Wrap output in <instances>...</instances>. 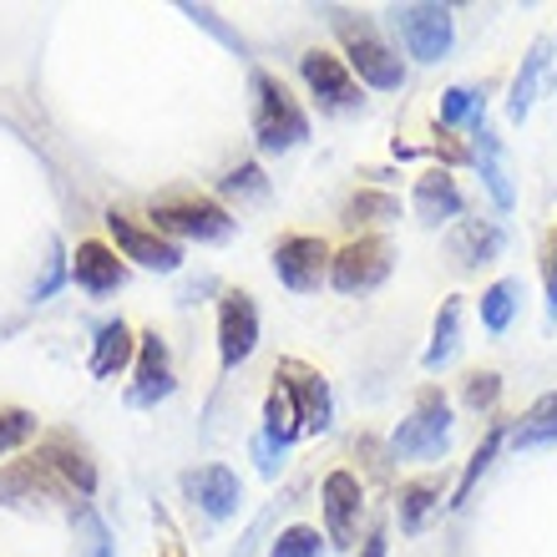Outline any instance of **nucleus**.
Returning a JSON list of instances; mask_svg holds the SVG:
<instances>
[{
  "label": "nucleus",
  "instance_id": "f3484780",
  "mask_svg": "<svg viewBox=\"0 0 557 557\" xmlns=\"http://www.w3.org/2000/svg\"><path fill=\"white\" fill-rule=\"evenodd\" d=\"M36 456H41V461H51V471H57L61 482L72 486L82 502H87L91 492H97V482H102V476H97L91 451L72 436V431H46V436L36 441Z\"/></svg>",
  "mask_w": 557,
  "mask_h": 557
},
{
  "label": "nucleus",
  "instance_id": "58836bf2",
  "mask_svg": "<svg viewBox=\"0 0 557 557\" xmlns=\"http://www.w3.org/2000/svg\"><path fill=\"white\" fill-rule=\"evenodd\" d=\"M284 451H289V446H278V441H269V436L253 441V456H259V471H264V476H278V467H284Z\"/></svg>",
  "mask_w": 557,
  "mask_h": 557
},
{
  "label": "nucleus",
  "instance_id": "20e7f679",
  "mask_svg": "<svg viewBox=\"0 0 557 557\" xmlns=\"http://www.w3.org/2000/svg\"><path fill=\"white\" fill-rule=\"evenodd\" d=\"M446 446H451V400L441 396V385H425L411 416L391 436V456L396 461H436V456H446Z\"/></svg>",
  "mask_w": 557,
  "mask_h": 557
},
{
  "label": "nucleus",
  "instance_id": "f8f14e48",
  "mask_svg": "<svg viewBox=\"0 0 557 557\" xmlns=\"http://www.w3.org/2000/svg\"><path fill=\"white\" fill-rule=\"evenodd\" d=\"M320 507H324V543H335L339 553L355 547L360 517H366V486L355 471H330L320 482Z\"/></svg>",
  "mask_w": 557,
  "mask_h": 557
},
{
  "label": "nucleus",
  "instance_id": "c85d7f7f",
  "mask_svg": "<svg viewBox=\"0 0 557 557\" xmlns=\"http://www.w3.org/2000/svg\"><path fill=\"white\" fill-rule=\"evenodd\" d=\"M259 436L278 441V446H294V441L305 436V425H299V411H294V400L284 385H269V396H264V431Z\"/></svg>",
  "mask_w": 557,
  "mask_h": 557
},
{
  "label": "nucleus",
  "instance_id": "0eeeda50",
  "mask_svg": "<svg viewBox=\"0 0 557 557\" xmlns=\"http://www.w3.org/2000/svg\"><path fill=\"white\" fill-rule=\"evenodd\" d=\"M36 502H57V507L72 512L82 497L51 471V461L26 451V456H15V461L0 467V507H36Z\"/></svg>",
  "mask_w": 557,
  "mask_h": 557
},
{
  "label": "nucleus",
  "instance_id": "473e14b6",
  "mask_svg": "<svg viewBox=\"0 0 557 557\" xmlns=\"http://www.w3.org/2000/svg\"><path fill=\"white\" fill-rule=\"evenodd\" d=\"M219 193L223 198H269V177L259 162H238L219 177Z\"/></svg>",
  "mask_w": 557,
  "mask_h": 557
},
{
  "label": "nucleus",
  "instance_id": "4c0bfd02",
  "mask_svg": "<svg viewBox=\"0 0 557 557\" xmlns=\"http://www.w3.org/2000/svg\"><path fill=\"white\" fill-rule=\"evenodd\" d=\"M61 278H66V253H61V244L51 238V259H46V274H41V284L30 289V299H51Z\"/></svg>",
  "mask_w": 557,
  "mask_h": 557
},
{
  "label": "nucleus",
  "instance_id": "7c9ffc66",
  "mask_svg": "<svg viewBox=\"0 0 557 557\" xmlns=\"http://www.w3.org/2000/svg\"><path fill=\"white\" fill-rule=\"evenodd\" d=\"M486 122V102H482V91H471V87H446L441 91V127H482Z\"/></svg>",
  "mask_w": 557,
  "mask_h": 557
},
{
  "label": "nucleus",
  "instance_id": "5701e85b",
  "mask_svg": "<svg viewBox=\"0 0 557 557\" xmlns=\"http://www.w3.org/2000/svg\"><path fill=\"white\" fill-rule=\"evenodd\" d=\"M461 294H446L436 309V324H431V345H425L421 366L436 375V370H446L456 360V350H461Z\"/></svg>",
  "mask_w": 557,
  "mask_h": 557
},
{
  "label": "nucleus",
  "instance_id": "c756f323",
  "mask_svg": "<svg viewBox=\"0 0 557 557\" xmlns=\"http://www.w3.org/2000/svg\"><path fill=\"white\" fill-rule=\"evenodd\" d=\"M391 219H400V198L396 193H381V188L350 193V203L339 213V223H350V228H360V223H391Z\"/></svg>",
  "mask_w": 557,
  "mask_h": 557
},
{
  "label": "nucleus",
  "instance_id": "4468645a",
  "mask_svg": "<svg viewBox=\"0 0 557 557\" xmlns=\"http://www.w3.org/2000/svg\"><path fill=\"white\" fill-rule=\"evenodd\" d=\"M259 350V305L249 289H228L219 299V366L238 370Z\"/></svg>",
  "mask_w": 557,
  "mask_h": 557
},
{
  "label": "nucleus",
  "instance_id": "a211bd4d",
  "mask_svg": "<svg viewBox=\"0 0 557 557\" xmlns=\"http://www.w3.org/2000/svg\"><path fill=\"white\" fill-rule=\"evenodd\" d=\"M411 208H416V219L436 228V223L461 219V208H467V198H461V188H456V177L446 173V168H436V173L416 177V188H411Z\"/></svg>",
  "mask_w": 557,
  "mask_h": 557
},
{
  "label": "nucleus",
  "instance_id": "f03ea898",
  "mask_svg": "<svg viewBox=\"0 0 557 557\" xmlns=\"http://www.w3.org/2000/svg\"><path fill=\"white\" fill-rule=\"evenodd\" d=\"M147 219L158 228L162 238H193V244H223V238H234L238 219L219 198H208V193H162L152 198L147 208Z\"/></svg>",
  "mask_w": 557,
  "mask_h": 557
},
{
  "label": "nucleus",
  "instance_id": "ddd939ff",
  "mask_svg": "<svg viewBox=\"0 0 557 557\" xmlns=\"http://www.w3.org/2000/svg\"><path fill=\"white\" fill-rule=\"evenodd\" d=\"M330 244L314 234H289V238H278L274 244V274L284 289L294 294H314L330 278Z\"/></svg>",
  "mask_w": 557,
  "mask_h": 557
},
{
  "label": "nucleus",
  "instance_id": "1a4fd4ad",
  "mask_svg": "<svg viewBox=\"0 0 557 557\" xmlns=\"http://www.w3.org/2000/svg\"><path fill=\"white\" fill-rule=\"evenodd\" d=\"M274 381L289 391L294 411H299V425H305V436H320L335 425V396H330V381H324L320 370L309 366V360H278Z\"/></svg>",
  "mask_w": 557,
  "mask_h": 557
},
{
  "label": "nucleus",
  "instance_id": "bb28decb",
  "mask_svg": "<svg viewBox=\"0 0 557 557\" xmlns=\"http://www.w3.org/2000/svg\"><path fill=\"white\" fill-rule=\"evenodd\" d=\"M517 294H522L517 278H497V284H486L482 289V330L486 335H507V330H512L517 305H522Z\"/></svg>",
  "mask_w": 557,
  "mask_h": 557
},
{
  "label": "nucleus",
  "instance_id": "a19ab883",
  "mask_svg": "<svg viewBox=\"0 0 557 557\" xmlns=\"http://www.w3.org/2000/svg\"><path fill=\"white\" fill-rule=\"evenodd\" d=\"M162 557H183V553H177V543H168V553H162Z\"/></svg>",
  "mask_w": 557,
  "mask_h": 557
},
{
  "label": "nucleus",
  "instance_id": "412c9836",
  "mask_svg": "<svg viewBox=\"0 0 557 557\" xmlns=\"http://www.w3.org/2000/svg\"><path fill=\"white\" fill-rule=\"evenodd\" d=\"M507 249V234H502V223L492 219H461L451 234V253L461 269H476V264H492L497 253Z\"/></svg>",
  "mask_w": 557,
  "mask_h": 557
},
{
  "label": "nucleus",
  "instance_id": "cd10ccee",
  "mask_svg": "<svg viewBox=\"0 0 557 557\" xmlns=\"http://www.w3.org/2000/svg\"><path fill=\"white\" fill-rule=\"evenodd\" d=\"M507 446V421H492V431L482 436V446L471 451V461H467V471H461V482H456V492H451V502L446 507H467V497H471V486L486 476V467L497 461V451Z\"/></svg>",
  "mask_w": 557,
  "mask_h": 557
},
{
  "label": "nucleus",
  "instance_id": "aec40b11",
  "mask_svg": "<svg viewBox=\"0 0 557 557\" xmlns=\"http://www.w3.org/2000/svg\"><path fill=\"white\" fill-rule=\"evenodd\" d=\"M471 158H476V168H482V183L486 193H492V203L502 208V213H512L517 203V188H512V168H507V152H502V137L492 133V127H476V147H471Z\"/></svg>",
  "mask_w": 557,
  "mask_h": 557
},
{
  "label": "nucleus",
  "instance_id": "39448f33",
  "mask_svg": "<svg viewBox=\"0 0 557 557\" xmlns=\"http://www.w3.org/2000/svg\"><path fill=\"white\" fill-rule=\"evenodd\" d=\"M391 26H396L400 46H406V57H416L421 66L431 61H446L456 41V15L451 5H436V0H416V5H391Z\"/></svg>",
  "mask_w": 557,
  "mask_h": 557
},
{
  "label": "nucleus",
  "instance_id": "9d476101",
  "mask_svg": "<svg viewBox=\"0 0 557 557\" xmlns=\"http://www.w3.org/2000/svg\"><path fill=\"white\" fill-rule=\"evenodd\" d=\"M177 391V375H173V350L158 330H143L137 335V360H133V385H127V406L137 411H152L162 400Z\"/></svg>",
  "mask_w": 557,
  "mask_h": 557
},
{
  "label": "nucleus",
  "instance_id": "2f4dec72",
  "mask_svg": "<svg viewBox=\"0 0 557 557\" xmlns=\"http://www.w3.org/2000/svg\"><path fill=\"white\" fill-rule=\"evenodd\" d=\"M269 557H324V537L309 522H294L269 543Z\"/></svg>",
  "mask_w": 557,
  "mask_h": 557
},
{
  "label": "nucleus",
  "instance_id": "dca6fc26",
  "mask_svg": "<svg viewBox=\"0 0 557 557\" xmlns=\"http://www.w3.org/2000/svg\"><path fill=\"white\" fill-rule=\"evenodd\" d=\"M66 274H72V284L82 294H91V299H102V294H112V289L127 284V264H122V253L112 249V244H102V238H82L76 253L66 259Z\"/></svg>",
  "mask_w": 557,
  "mask_h": 557
},
{
  "label": "nucleus",
  "instance_id": "4be33fe9",
  "mask_svg": "<svg viewBox=\"0 0 557 557\" xmlns=\"http://www.w3.org/2000/svg\"><path fill=\"white\" fill-rule=\"evenodd\" d=\"M507 441L517 451H537V446H557V391L537 396L528 411L507 421Z\"/></svg>",
  "mask_w": 557,
  "mask_h": 557
},
{
  "label": "nucleus",
  "instance_id": "c9c22d12",
  "mask_svg": "<svg viewBox=\"0 0 557 557\" xmlns=\"http://www.w3.org/2000/svg\"><path fill=\"white\" fill-rule=\"evenodd\" d=\"M543 289H547V324H557V228L543 238Z\"/></svg>",
  "mask_w": 557,
  "mask_h": 557
},
{
  "label": "nucleus",
  "instance_id": "f257e3e1",
  "mask_svg": "<svg viewBox=\"0 0 557 557\" xmlns=\"http://www.w3.org/2000/svg\"><path fill=\"white\" fill-rule=\"evenodd\" d=\"M330 26H335L339 46H345V66L355 72L360 87H375V91H400L406 87V61L400 51L381 36V26L360 11H330Z\"/></svg>",
  "mask_w": 557,
  "mask_h": 557
},
{
  "label": "nucleus",
  "instance_id": "b1692460",
  "mask_svg": "<svg viewBox=\"0 0 557 557\" xmlns=\"http://www.w3.org/2000/svg\"><path fill=\"white\" fill-rule=\"evenodd\" d=\"M446 502V482L441 476H411L400 482V497H396V517H400V532H421L431 522V512H441Z\"/></svg>",
  "mask_w": 557,
  "mask_h": 557
},
{
  "label": "nucleus",
  "instance_id": "72a5a7b5",
  "mask_svg": "<svg viewBox=\"0 0 557 557\" xmlns=\"http://www.w3.org/2000/svg\"><path fill=\"white\" fill-rule=\"evenodd\" d=\"M36 431H41V421H36L30 411H21V406H0V456L21 451L26 441H36Z\"/></svg>",
  "mask_w": 557,
  "mask_h": 557
},
{
  "label": "nucleus",
  "instance_id": "393cba45",
  "mask_svg": "<svg viewBox=\"0 0 557 557\" xmlns=\"http://www.w3.org/2000/svg\"><path fill=\"white\" fill-rule=\"evenodd\" d=\"M547 51H553V41L547 36H537L532 41V51L522 57V72H517V82H512V97H507V117L512 122H522L532 112V102H537V87H543V72H547Z\"/></svg>",
  "mask_w": 557,
  "mask_h": 557
},
{
  "label": "nucleus",
  "instance_id": "6e6552de",
  "mask_svg": "<svg viewBox=\"0 0 557 557\" xmlns=\"http://www.w3.org/2000/svg\"><path fill=\"white\" fill-rule=\"evenodd\" d=\"M299 76H305L309 97L320 102V112H360L366 107V91H360V82H355V72L345 66V57H335V51H305L299 57Z\"/></svg>",
  "mask_w": 557,
  "mask_h": 557
},
{
  "label": "nucleus",
  "instance_id": "423d86ee",
  "mask_svg": "<svg viewBox=\"0 0 557 557\" xmlns=\"http://www.w3.org/2000/svg\"><path fill=\"white\" fill-rule=\"evenodd\" d=\"M391 269H396L391 238L385 234H360L330 259V284H335L339 294H370L391 278Z\"/></svg>",
  "mask_w": 557,
  "mask_h": 557
},
{
  "label": "nucleus",
  "instance_id": "2eb2a0df",
  "mask_svg": "<svg viewBox=\"0 0 557 557\" xmlns=\"http://www.w3.org/2000/svg\"><path fill=\"white\" fill-rule=\"evenodd\" d=\"M183 497L203 517H213V522H228V517H238V507H244V482H238L234 467L208 461V467H198V471H183Z\"/></svg>",
  "mask_w": 557,
  "mask_h": 557
},
{
  "label": "nucleus",
  "instance_id": "9b49d317",
  "mask_svg": "<svg viewBox=\"0 0 557 557\" xmlns=\"http://www.w3.org/2000/svg\"><path fill=\"white\" fill-rule=\"evenodd\" d=\"M107 234H112V249L122 259H133L137 269H152V274H173L183 269V249H177L173 238H162L158 228H147V223L127 219V213H107Z\"/></svg>",
  "mask_w": 557,
  "mask_h": 557
},
{
  "label": "nucleus",
  "instance_id": "e433bc0d",
  "mask_svg": "<svg viewBox=\"0 0 557 557\" xmlns=\"http://www.w3.org/2000/svg\"><path fill=\"white\" fill-rule=\"evenodd\" d=\"M183 15H193V21H198V26H208L213 36H219V41H228V46L238 51V57L249 51V46H244V36H238V30H228V26L219 21V11H208V5H183Z\"/></svg>",
  "mask_w": 557,
  "mask_h": 557
},
{
  "label": "nucleus",
  "instance_id": "6ab92c4d",
  "mask_svg": "<svg viewBox=\"0 0 557 557\" xmlns=\"http://www.w3.org/2000/svg\"><path fill=\"white\" fill-rule=\"evenodd\" d=\"M133 360H137V335H133V324L107 320L102 330H97V339H91L87 370L97 375V381H112V375H122V370H133Z\"/></svg>",
  "mask_w": 557,
  "mask_h": 557
},
{
  "label": "nucleus",
  "instance_id": "7ed1b4c3",
  "mask_svg": "<svg viewBox=\"0 0 557 557\" xmlns=\"http://www.w3.org/2000/svg\"><path fill=\"white\" fill-rule=\"evenodd\" d=\"M249 91H253V143H259V152H294L309 137V117L305 107L294 102V91L274 72H253Z\"/></svg>",
  "mask_w": 557,
  "mask_h": 557
},
{
  "label": "nucleus",
  "instance_id": "a878e982",
  "mask_svg": "<svg viewBox=\"0 0 557 557\" xmlns=\"http://www.w3.org/2000/svg\"><path fill=\"white\" fill-rule=\"evenodd\" d=\"M72 557H117V543H112V532H107L102 512L91 507V502H76L72 507Z\"/></svg>",
  "mask_w": 557,
  "mask_h": 557
},
{
  "label": "nucleus",
  "instance_id": "f704fd0d",
  "mask_svg": "<svg viewBox=\"0 0 557 557\" xmlns=\"http://www.w3.org/2000/svg\"><path fill=\"white\" fill-rule=\"evenodd\" d=\"M502 400V375L497 370H471L467 381H461V406L467 411H492Z\"/></svg>",
  "mask_w": 557,
  "mask_h": 557
},
{
  "label": "nucleus",
  "instance_id": "ea45409f",
  "mask_svg": "<svg viewBox=\"0 0 557 557\" xmlns=\"http://www.w3.org/2000/svg\"><path fill=\"white\" fill-rule=\"evenodd\" d=\"M385 547H391L385 543V522H375V528L366 532V543H360V553L355 557H385Z\"/></svg>",
  "mask_w": 557,
  "mask_h": 557
}]
</instances>
